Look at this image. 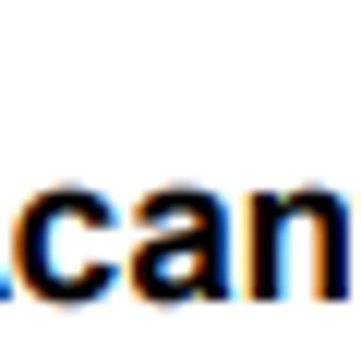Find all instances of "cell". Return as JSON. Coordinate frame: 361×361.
Returning a JSON list of instances; mask_svg holds the SVG:
<instances>
[{
    "instance_id": "6da1fadb",
    "label": "cell",
    "mask_w": 361,
    "mask_h": 361,
    "mask_svg": "<svg viewBox=\"0 0 361 361\" xmlns=\"http://www.w3.org/2000/svg\"><path fill=\"white\" fill-rule=\"evenodd\" d=\"M241 277L301 301V289H349L361 277V217L337 193H265L253 229H241Z\"/></svg>"
},
{
    "instance_id": "7a4b0ae2",
    "label": "cell",
    "mask_w": 361,
    "mask_h": 361,
    "mask_svg": "<svg viewBox=\"0 0 361 361\" xmlns=\"http://www.w3.org/2000/svg\"><path fill=\"white\" fill-rule=\"evenodd\" d=\"M121 265H133V217H109L97 193H37L13 229V277L37 301H97Z\"/></svg>"
},
{
    "instance_id": "3957f363",
    "label": "cell",
    "mask_w": 361,
    "mask_h": 361,
    "mask_svg": "<svg viewBox=\"0 0 361 361\" xmlns=\"http://www.w3.org/2000/svg\"><path fill=\"white\" fill-rule=\"evenodd\" d=\"M133 289L145 301H205L229 289V205L217 193H157L133 217Z\"/></svg>"
}]
</instances>
